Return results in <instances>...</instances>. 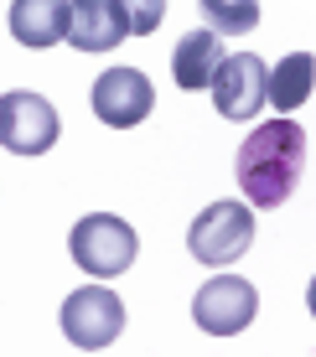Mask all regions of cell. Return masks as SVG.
Wrapping results in <instances>:
<instances>
[{
	"label": "cell",
	"mask_w": 316,
	"mask_h": 357,
	"mask_svg": "<svg viewBox=\"0 0 316 357\" xmlns=\"http://www.w3.org/2000/svg\"><path fill=\"white\" fill-rule=\"evenodd\" d=\"M213 104H218V114L223 119H254L264 104H270V68L259 63L254 52H234V57H223L213 73Z\"/></svg>",
	"instance_id": "obj_6"
},
{
	"label": "cell",
	"mask_w": 316,
	"mask_h": 357,
	"mask_svg": "<svg viewBox=\"0 0 316 357\" xmlns=\"http://www.w3.org/2000/svg\"><path fill=\"white\" fill-rule=\"evenodd\" d=\"M208 31L218 36H249L259 26V0H197Z\"/></svg>",
	"instance_id": "obj_13"
},
{
	"label": "cell",
	"mask_w": 316,
	"mask_h": 357,
	"mask_svg": "<svg viewBox=\"0 0 316 357\" xmlns=\"http://www.w3.org/2000/svg\"><path fill=\"white\" fill-rule=\"evenodd\" d=\"M311 89H316V57L311 52H285L280 63L270 68V104L280 109V114H296L311 98Z\"/></svg>",
	"instance_id": "obj_12"
},
{
	"label": "cell",
	"mask_w": 316,
	"mask_h": 357,
	"mask_svg": "<svg viewBox=\"0 0 316 357\" xmlns=\"http://www.w3.org/2000/svg\"><path fill=\"white\" fill-rule=\"evenodd\" d=\"M114 6H119V16H125L130 36H151L166 21V0H114Z\"/></svg>",
	"instance_id": "obj_14"
},
{
	"label": "cell",
	"mask_w": 316,
	"mask_h": 357,
	"mask_svg": "<svg viewBox=\"0 0 316 357\" xmlns=\"http://www.w3.org/2000/svg\"><path fill=\"white\" fill-rule=\"evenodd\" d=\"M68 254H73V264L89 269L93 280H114V275H125V269L135 264L140 238H135V228H130L125 218H114V213H89V218H78V223H73Z\"/></svg>",
	"instance_id": "obj_2"
},
{
	"label": "cell",
	"mask_w": 316,
	"mask_h": 357,
	"mask_svg": "<svg viewBox=\"0 0 316 357\" xmlns=\"http://www.w3.org/2000/svg\"><path fill=\"white\" fill-rule=\"evenodd\" d=\"M68 21H73V0H10L6 26L21 47L42 52V47H57L68 36Z\"/></svg>",
	"instance_id": "obj_9"
},
{
	"label": "cell",
	"mask_w": 316,
	"mask_h": 357,
	"mask_svg": "<svg viewBox=\"0 0 316 357\" xmlns=\"http://www.w3.org/2000/svg\"><path fill=\"white\" fill-rule=\"evenodd\" d=\"M89 104H93V114H99L104 125L130 130V125H140V119L151 114L156 89H151V78H145L140 68H109L89 89Z\"/></svg>",
	"instance_id": "obj_8"
},
{
	"label": "cell",
	"mask_w": 316,
	"mask_h": 357,
	"mask_svg": "<svg viewBox=\"0 0 316 357\" xmlns=\"http://www.w3.org/2000/svg\"><path fill=\"white\" fill-rule=\"evenodd\" d=\"M254 311H259V290L249 285V280L239 275H218L208 285L197 290V301H192V321H197L208 337H239Z\"/></svg>",
	"instance_id": "obj_7"
},
{
	"label": "cell",
	"mask_w": 316,
	"mask_h": 357,
	"mask_svg": "<svg viewBox=\"0 0 316 357\" xmlns=\"http://www.w3.org/2000/svg\"><path fill=\"white\" fill-rule=\"evenodd\" d=\"M306 305H311V316H316V280L306 285Z\"/></svg>",
	"instance_id": "obj_15"
},
{
	"label": "cell",
	"mask_w": 316,
	"mask_h": 357,
	"mask_svg": "<svg viewBox=\"0 0 316 357\" xmlns=\"http://www.w3.org/2000/svg\"><path fill=\"white\" fill-rule=\"evenodd\" d=\"M130 36L125 16L114 0H73V21H68V47L78 52H109Z\"/></svg>",
	"instance_id": "obj_10"
},
{
	"label": "cell",
	"mask_w": 316,
	"mask_h": 357,
	"mask_svg": "<svg viewBox=\"0 0 316 357\" xmlns=\"http://www.w3.org/2000/svg\"><path fill=\"white\" fill-rule=\"evenodd\" d=\"M218 63H223V42H218V31H187L181 42L172 47V78H176V89H187V93H202V89H213V73Z\"/></svg>",
	"instance_id": "obj_11"
},
{
	"label": "cell",
	"mask_w": 316,
	"mask_h": 357,
	"mask_svg": "<svg viewBox=\"0 0 316 357\" xmlns=\"http://www.w3.org/2000/svg\"><path fill=\"white\" fill-rule=\"evenodd\" d=\"M57 135H63L57 109L42 93H27V89L0 93V145L10 155H47L57 145Z\"/></svg>",
	"instance_id": "obj_5"
},
{
	"label": "cell",
	"mask_w": 316,
	"mask_h": 357,
	"mask_svg": "<svg viewBox=\"0 0 316 357\" xmlns=\"http://www.w3.org/2000/svg\"><path fill=\"white\" fill-rule=\"evenodd\" d=\"M301 171H306V130L290 114L254 125V135L239 145V187L254 207H280L296 192Z\"/></svg>",
	"instance_id": "obj_1"
},
{
	"label": "cell",
	"mask_w": 316,
	"mask_h": 357,
	"mask_svg": "<svg viewBox=\"0 0 316 357\" xmlns=\"http://www.w3.org/2000/svg\"><path fill=\"white\" fill-rule=\"evenodd\" d=\"M57 321H63V337L78 352H104L109 342L125 331V305L104 285H78L63 301V316H57Z\"/></svg>",
	"instance_id": "obj_4"
},
{
	"label": "cell",
	"mask_w": 316,
	"mask_h": 357,
	"mask_svg": "<svg viewBox=\"0 0 316 357\" xmlns=\"http://www.w3.org/2000/svg\"><path fill=\"white\" fill-rule=\"evenodd\" d=\"M254 243V213L244 202H213L187 228V254L197 264H234Z\"/></svg>",
	"instance_id": "obj_3"
}]
</instances>
